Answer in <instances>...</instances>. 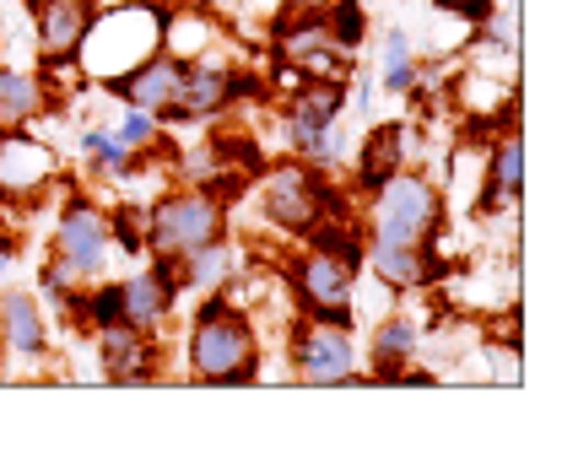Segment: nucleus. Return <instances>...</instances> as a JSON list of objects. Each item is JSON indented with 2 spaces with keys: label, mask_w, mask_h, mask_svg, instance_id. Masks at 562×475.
Segmentation results:
<instances>
[{
  "label": "nucleus",
  "mask_w": 562,
  "mask_h": 475,
  "mask_svg": "<svg viewBox=\"0 0 562 475\" xmlns=\"http://www.w3.org/2000/svg\"><path fill=\"white\" fill-rule=\"evenodd\" d=\"M519 195H525V136H519V125H508L482 151V173H476V201H471V211L482 222L514 216Z\"/></svg>",
  "instance_id": "obj_13"
},
{
  "label": "nucleus",
  "mask_w": 562,
  "mask_h": 475,
  "mask_svg": "<svg viewBox=\"0 0 562 475\" xmlns=\"http://www.w3.org/2000/svg\"><path fill=\"white\" fill-rule=\"evenodd\" d=\"M162 11L168 5H151V0H120V5H98L81 49H76V66L87 76V87H103L114 76H125L131 66H140L151 49H162Z\"/></svg>",
  "instance_id": "obj_4"
},
{
  "label": "nucleus",
  "mask_w": 562,
  "mask_h": 475,
  "mask_svg": "<svg viewBox=\"0 0 562 475\" xmlns=\"http://www.w3.org/2000/svg\"><path fill=\"white\" fill-rule=\"evenodd\" d=\"M255 201H260V222L281 238H292V244H303V233L325 216H357V195L341 190L325 168H308L297 157H286V162L260 173Z\"/></svg>",
  "instance_id": "obj_2"
},
{
  "label": "nucleus",
  "mask_w": 562,
  "mask_h": 475,
  "mask_svg": "<svg viewBox=\"0 0 562 475\" xmlns=\"http://www.w3.org/2000/svg\"><path fill=\"white\" fill-rule=\"evenodd\" d=\"M347 114V81H319V76H303L286 103H281V136L286 151H297L308 136H319L325 125H336Z\"/></svg>",
  "instance_id": "obj_16"
},
{
  "label": "nucleus",
  "mask_w": 562,
  "mask_h": 475,
  "mask_svg": "<svg viewBox=\"0 0 562 475\" xmlns=\"http://www.w3.org/2000/svg\"><path fill=\"white\" fill-rule=\"evenodd\" d=\"M432 5H438V11H443V5H449V0H432Z\"/></svg>",
  "instance_id": "obj_32"
},
{
  "label": "nucleus",
  "mask_w": 562,
  "mask_h": 475,
  "mask_svg": "<svg viewBox=\"0 0 562 475\" xmlns=\"http://www.w3.org/2000/svg\"><path fill=\"white\" fill-rule=\"evenodd\" d=\"M271 49H277V66L297 70V76L347 81L351 70V55L325 27V11H281L277 27H271Z\"/></svg>",
  "instance_id": "obj_10"
},
{
  "label": "nucleus",
  "mask_w": 562,
  "mask_h": 475,
  "mask_svg": "<svg viewBox=\"0 0 562 475\" xmlns=\"http://www.w3.org/2000/svg\"><path fill=\"white\" fill-rule=\"evenodd\" d=\"M146 216V260H184L211 238H227V195L216 184H173L140 205Z\"/></svg>",
  "instance_id": "obj_5"
},
{
  "label": "nucleus",
  "mask_w": 562,
  "mask_h": 475,
  "mask_svg": "<svg viewBox=\"0 0 562 475\" xmlns=\"http://www.w3.org/2000/svg\"><path fill=\"white\" fill-rule=\"evenodd\" d=\"M357 275L347 260L297 244V255L281 265V286L303 319H330V325H357Z\"/></svg>",
  "instance_id": "obj_7"
},
{
  "label": "nucleus",
  "mask_w": 562,
  "mask_h": 475,
  "mask_svg": "<svg viewBox=\"0 0 562 475\" xmlns=\"http://www.w3.org/2000/svg\"><path fill=\"white\" fill-rule=\"evenodd\" d=\"M49 114H55V98L38 70L0 66V131H33Z\"/></svg>",
  "instance_id": "obj_23"
},
{
  "label": "nucleus",
  "mask_w": 562,
  "mask_h": 475,
  "mask_svg": "<svg viewBox=\"0 0 562 475\" xmlns=\"http://www.w3.org/2000/svg\"><path fill=\"white\" fill-rule=\"evenodd\" d=\"M114 5H120V0H114ZM151 5H168V0H151Z\"/></svg>",
  "instance_id": "obj_33"
},
{
  "label": "nucleus",
  "mask_w": 562,
  "mask_h": 475,
  "mask_svg": "<svg viewBox=\"0 0 562 475\" xmlns=\"http://www.w3.org/2000/svg\"><path fill=\"white\" fill-rule=\"evenodd\" d=\"M114 131L131 140L136 151H157V146H162V131H168V125H162L157 114H146V109H125V114L114 120Z\"/></svg>",
  "instance_id": "obj_27"
},
{
  "label": "nucleus",
  "mask_w": 562,
  "mask_h": 475,
  "mask_svg": "<svg viewBox=\"0 0 562 475\" xmlns=\"http://www.w3.org/2000/svg\"><path fill=\"white\" fill-rule=\"evenodd\" d=\"M162 49L179 55V60H201V55H216V49H233V33L206 5L168 0V11H162Z\"/></svg>",
  "instance_id": "obj_20"
},
{
  "label": "nucleus",
  "mask_w": 562,
  "mask_h": 475,
  "mask_svg": "<svg viewBox=\"0 0 562 475\" xmlns=\"http://www.w3.org/2000/svg\"><path fill=\"white\" fill-rule=\"evenodd\" d=\"M98 16V0H33V44L38 60H76L87 27Z\"/></svg>",
  "instance_id": "obj_18"
},
{
  "label": "nucleus",
  "mask_w": 562,
  "mask_h": 475,
  "mask_svg": "<svg viewBox=\"0 0 562 475\" xmlns=\"http://www.w3.org/2000/svg\"><path fill=\"white\" fill-rule=\"evenodd\" d=\"M412 125L406 120H390V125H373L362 146H357V168H351V195H373L384 179H395L401 168H412Z\"/></svg>",
  "instance_id": "obj_17"
},
{
  "label": "nucleus",
  "mask_w": 562,
  "mask_h": 475,
  "mask_svg": "<svg viewBox=\"0 0 562 475\" xmlns=\"http://www.w3.org/2000/svg\"><path fill=\"white\" fill-rule=\"evenodd\" d=\"M422 325L412 314H384L368 336V367H362V384H401V373L422 357Z\"/></svg>",
  "instance_id": "obj_19"
},
{
  "label": "nucleus",
  "mask_w": 562,
  "mask_h": 475,
  "mask_svg": "<svg viewBox=\"0 0 562 475\" xmlns=\"http://www.w3.org/2000/svg\"><path fill=\"white\" fill-rule=\"evenodd\" d=\"M417 81H422V55L412 44V33L406 27H384V38H379V87L390 98H412Z\"/></svg>",
  "instance_id": "obj_24"
},
{
  "label": "nucleus",
  "mask_w": 562,
  "mask_h": 475,
  "mask_svg": "<svg viewBox=\"0 0 562 475\" xmlns=\"http://www.w3.org/2000/svg\"><path fill=\"white\" fill-rule=\"evenodd\" d=\"M27 5H33V0H27Z\"/></svg>",
  "instance_id": "obj_34"
},
{
  "label": "nucleus",
  "mask_w": 562,
  "mask_h": 475,
  "mask_svg": "<svg viewBox=\"0 0 562 475\" xmlns=\"http://www.w3.org/2000/svg\"><path fill=\"white\" fill-rule=\"evenodd\" d=\"M379 11V0H330L325 5V27H330V38L357 55L362 49V38H368V16Z\"/></svg>",
  "instance_id": "obj_25"
},
{
  "label": "nucleus",
  "mask_w": 562,
  "mask_h": 475,
  "mask_svg": "<svg viewBox=\"0 0 562 475\" xmlns=\"http://www.w3.org/2000/svg\"><path fill=\"white\" fill-rule=\"evenodd\" d=\"M362 233L368 238H384V244H412L427 249L432 238H443L449 227V201H443V184L427 179L422 168H401L395 179H384L373 195H362Z\"/></svg>",
  "instance_id": "obj_3"
},
{
  "label": "nucleus",
  "mask_w": 562,
  "mask_h": 475,
  "mask_svg": "<svg viewBox=\"0 0 562 475\" xmlns=\"http://www.w3.org/2000/svg\"><path fill=\"white\" fill-rule=\"evenodd\" d=\"M0 384H5V362H0Z\"/></svg>",
  "instance_id": "obj_31"
},
{
  "label": "nucleus",
  "mask_w": 562,
  "mask_h": 475,
  "mask_svg": "<svg viewBox=\"0 0 562 475\" xmlns=\"http://www.w3.org/2000/svg\"><path fill=\"white\" fill-rule=\"evenodd\" d=\"M66 195V162L60 151L33 131H0V205L33 211L38 201Z\"/></svg>",
  "instance_id": "obj_9"
},
{
  "label": "nucleus",
  "mask_w": 562,
  "mask_h": 475,
  "mask_svg": "<svg viewBox=\"0 0 562 475\" xmlns=\"http://www.w3.org/2000/svg\"><path fill=\"white\" fill-rule=\"evenodd\" d=\"M22 233L16 227H0V286H11V275H16V265H22Z\"/></svg>",
  "instance_id": "obj_28"
},
{
  "label": "nucleus",
  "mask_w": 562,
  "mask_h": 475,
  "mask_svg": "<svg viewBox=\"0 0 562 475\" xmlns=\"http://www.w3.org/2000/svg\"><path fill=\"white\" fill-rule=\"evenodd\" d=\"M49 260L70 275V281H98L109 275L114 260V233H109V205H98L92 195L70 190L60 211H55V233H49Z\"/></svg>",
  "instance_id": "obj_8"
},
{
  "label": "nucleus",
  "mask_w": 562,
  "mask_h": 475,
  "mask_svg": "<svg viewBox=\"0 0 562 475\" xmlns=\"http://www.w3.org/2000/svg\"><path fill=\"white\" fill-rule=\"evenodd\" d=\"M184 292H179V260H151L136 275L120 281V308H125V325L136 330H168L173 314H179Z\"/></svg>",
  "instance_id": "obj_15"
},
{
  "label": "nucleus",
  "mask_w": 562,
  "mask_h": 475,
  "mask_svg": "<svg viewBox=\"0 0 562 475\" xmlns=\"http://www.w3.org/2000/svg\"><path fill=\"white\" fill-rule=\"evenodd\" d=\"M179 81H184V60L168 55V49H151L140 66H131L125 76H114V81H103L98 92H109L120 109H146V114H157L168 125L173 98H179Z\"/></svg>",
  "instance_id": "obj_14"
},
{
  "label": "nucleus",
  "mask_w": 562,
  "mask_h": 475,
  "mask_svg": "<svg viewBox=\"0 0 562 475\" xmlns=\"http://www.w3.org/2000/svg\"><path fill=\"white\" fill-rule=\"evenodd\" d=\"M244 281V249L233 238H211L195 255L179 260V292L184 297H211V292H227Z\"/></svg>",
  "instance_id": "obj_22"
},
{
  "label": "nucleus",
  "mask_w": 562,
  "mask_h": 475,
  "mask_svg": "<svg viewBox=\"0 0 562 475\" xmlns=\"http://www.w3.org/2000/svg\"><path fill=\"white\" fill-rule=\"evenodd\" d=\"M49 308L38 303V292L22 286H0V362L5 378H38L49 367Z\"/></svg>",
  "instance_id": "obj_11"
},
{
  "label": "nucleus",
  "mask_w": 562,
  "mask_h": 475,
  "mask_svg": "<svg viewBox=\"0 0 562 475\" xmlns=\"http://www.w3.org/2000/svg\"><path fill=\"white\" fill-rule=\"evenodd\" d=\"M443 11H449V16H460V22H471V27H482L492 11H497V0H449Z\"/></svg>",
  "instance_id": "obj_29"
},
{
  "label": "nucleus",
  "mask_w": 562,
  "mask_h": 475,
  "mask_svg": "<svg viewBox=\"0 0 562 475\" xmlns=\"http://www.w3.org/2000/svg\"><path fill=\"white\" fill-rule=\"evenodd\" d=\"M109 233H114V249L146 255V216H140V205H114L109 211Z\"/></svg>",
  "instance_id": "obj_26"
},
{
  "label": "nucleus",
  "mask_w": 562,
  "mask_h": 475,
  "mask_svg": "<svg viewBox=\"0 0 562 475\" xmlns=\"http://www.w3.org/2000/svg\"><path fill=\"white\" fill-rule=\"evenodd\" d=\"M179 357H184V378L206 384V389H244V384H260V373H266L260 325L233 292L195 297Z\"/></svg>",
  "instance_id": "obj_1"
},
{
  "label": "nucleus",
  "mask_w": 562,
  "mask_h": 475,
  "mask_svg": "<svg viewBox=\"0 0 562 475\" xmlns=\"http://www.w3.org/2000/svg\"><path fill=\"white\" fill-rule=\"evenodd\" d=\"M87 340H92L98 373H103L109 384H120V389H140V384L168 378V367H162L168 346H162L157 330H136V325L114 319V325H103V330H87Z\"/></svg>",
  "instance_id": "obj_12"
},
{
  "label": "nucleus",
  "mask_w": 562,
  "mask_h": 475,
  "mask_svg": "<svg viewBox=\"0 0 562 475\" xmlns=\"http://www.w3.org/2000/svg\"><path fill=\"white\" fill-rule=\"evenodd\" d=\"M76 157H81L87 173L103 179V184H131V179H140V173L151 168V151H136L114 125H81Z\"/></svg>",
  "instance_id": "obj_21"
},
{
  "label": "nucleus",
  "mask_w": 562,
  "mask_h": 475,
  "mask_svg": "<svg viewBox=\"0 0 562 475\" xmlns=\"http://www.w3.org/2000/svg\"><path fill=\"white\" fill-rule=\"evenodd\" d=\"M286 373L303 389H351V384H362V346L351 336V325L297 314L286 325Z\"/></svg>",
  "instance_id": "obj_6"
},
{
  "label": "nucleus",
  "mask_w": 562,
  "mask_h": 475,
  "mask_svg": "<svg viewBox=\"0 0 562 475\" xmlns=\"http://www.w3.org/2000/svg\"><path fill=\"white\" fill-rule=\"evenodd\" d=\"M281 11H325L330 0H277Z\"/></svg>",
  "instance_id": "obj_30"
}]
</instances>
